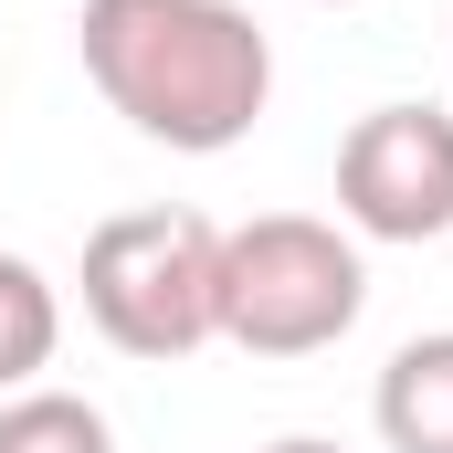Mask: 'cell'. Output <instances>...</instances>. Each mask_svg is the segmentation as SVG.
<instances>
[{"label": "cell", "mask_w": 453, "mask_h": 453, "mask_svg": "<svg viewBox=\"0 0 453 453\" xmlns=\"http://www.w3.org/2000/svg\"><path fill=\"white\" fill-rule=\"evenodd\" d=\"M85 85L106 96L148 148L222 158L274 106V42L242 0H85L74 21Z\"/></svg>", "instance_id": "cell-1"}, {"label": "cell", "mask_w": 453, "mask_h": 453, "mask_svg": "<svg viewBox=\"0 0 453 453\" xmlns=\"http://www.w3.org/2000/svg\"><path fill=\"white\" fill-rule=\"evenodd\" d=\"M85 317L116 358H190L222 338V222L180 201H137L85 232Z\"/></svg>", "instance_id": "cell-2"}, {"label": "cell", "mask_w": 453, "mask_h": 453, "mask_svg": "<svg viewBox=\"0 0 453 453\" xmlns=\"http://www.w3.org/2000/svg\"><path fill=\"white\" fill-rule=\"evenodd\" d=\"M358 306H369L358 232L317 222V211H264V222L222 232V348L317 358L358 327Z\"/></svg>", "instance_id": "cell-3"}, {"label": "cell", "mask_w": 453, "mask_h": 453, "mask_svg": "<svg viewBox=\"0 0 453 453\" xmlns=\"http://www.w3.org/2000/svg\"><path fill=\"white\" fill-rule=\"evenodd\" d=\"M338 222L358 242H443L453 232V116L369 106L338 137Z\"/></svg>", "instance_id": "cell-4"}, {"label": "cell", "mask_w": 453, "mask_h": 453, "mask_svg": "<svg viewBox=\"0 0 453 453\" xmlns=\"http://www.w3.org/2000/svg\"><path fill=\"white\" fill-rule=\"evenodd\" d=\"M369 422H380L390 453H453V327L390 348V369L369 390Z\"/></svg>", "instance_id": "cell-5"}, {"label": "cell", "mask_w": 453, "mask_h": 453, "mask_svg": "<svg viewBox=\"0 0 453 453\" xmlns=\"http://www.w3.org/2000/svg\"><path fill=\"white\" fill-rule=\"evenodd\" d=\"M53 348H64V296H53V274H42L32 253H0V401L32 390V380L53 369Z\"/></svg>", "instance_id": "cell-6"}, {"label": "cell", "mask_w": 453, "mask_h": 453, "mask_svg": "<svg viewBox=\"0 0 453 453\" xmlns=\"http://www.w3.org/2000/svg\"><path fill=\"white\" fill-rule=\"evenodd\" d=\"M0 453H116V422L85 401V390L32 380V390L0 401Z\"/></svg>", "instance_id": "cell-7"}, {"label": "cell", "mask_w": 453, "mask_h": 453, "mask_svg": "<svg viewBox=\"0 0 453 453\" xmlns=\"http://www.w3.org/2000/svg\"><path fill=\"white\" fill-rule=\"evenodd\" d=\"M264 453H338V443H317V433H285V443H264Z\"/></svg>", "instance_id": "cell-8"}]
</instances>
